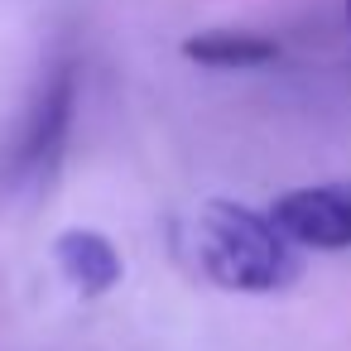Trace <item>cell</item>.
Here are the masks:
<instances>
[{
  "label": "cell",
  "mask_w": 351,
  "mask_h": 351,
  "mask_svg": "<svg viewBox=\"0 0 351 351\" xmlns=\"http://www.w3.org/2000/svg\"><path fill=\"white\" fill-rule=\"evenodd\" d=\"M183 58L217 73H245L279 58V44L260 29H197L183 39Z\"/></svg>",
  "instance_id": "5"
},
{
  "label": "cell",
  "mask_w": 351,
  "mask_h": 351,
  "mask_svg": "<svg viewBox=\"0 0 351 351\" xmlns=\"http://www.w3.org/2000/svg\"><path fill=\"white\" fill-rule=\"evenodd\" d=\"M183 250L193 274L221 293H279L303 274V250L274 226V217L231 197H207L188 217Z\"/></svg>",
  "instance_id": "1"
},
{
  "label": "cell",
  "mask_w": 351,
  "mask_h": 351,
  "mask_svg": "<svg viewBox=\"0 0 351 351\" xmlns=\"http://www.w3.org/2000/svg\"><path fill=\"white\" fill-rule=\"evenodd\" d=\"M77 111V58H53L29 87L10 135L0 140V202L34 197L53 183Z\"/></svg>",
  "instance_id": "2"
},
{
  "label": "cell",
  "mask_w": 351,
  "mask_h": 351,
  "mask_svg": "<svg viewBox=\"0 0 351 351\" xmlns=\"http://www.w3.org/2000/svg\"><path fill=\"white\" fill-rule=\"evenodd\" d=\"M53 269L77 298H106L125 279V260L116 241L97 226H68L53 236Z\"/></svg>",
  "instance_id": "4"
},
{
  "label": "cell",
  "mask_w": 351,
  "mask_h": 351,
  "mask_svg": "<svg viewBox=\"0 0 351 351\" xmlns=\"http://www.w3.org/2000/svg\"><path fill=\"white\" fill-rule=\"evenodd\" d=\"M346 34H351V0H346Z\"/></svg>",
  "instance_id": "6"
},
{
  "label": "cell",
  "mask_w": 351,
  "mask_h": 351,
  "mask_svg": "<svg viewBox=\"0 0 351 351\" xmlns=\"http://www.w3.org/2000/svg\"><path fill=\"white\" fill-rule=\"evenodd\" d=\"M265 212L298 250H351V183L289 188Z\"/></svg>",
  "instance_id": "3"
}]
</instances>
